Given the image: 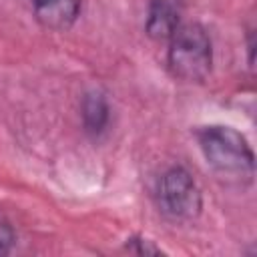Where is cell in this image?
I'll return each mask as SVG.
<instances>
[{"mask_svg": "<svg viewBox=\"0 0 257 257\" xmlns=\"http://www.w3.org/2000/svg\"><path fill=\"white\" fill-rule=\"evenodd\" d=\"M80 4L82 0H32V8L38 22L52 30L68 28L76 20Z\"/></svg>", "mask_w": 257, "mask_h": 257, "instance_id": "5", "label": "cell"}, {"mask_svg": "<svg viewBox=\"0 0 257 257\" xmlns=\"http://www.w3.org/2000/svg\"><path fill=\"white\" fill-rule=\"evenodd\" d=\"M183 0H151L147 32L155 40H169L181 26Z\"/></svg>", "mask_w": 257, "mask_h": 257, "instance_id": "4", "label": "cell"}, {"mask_svg": "<svg viewBox=\"0 0 257 257\" xmlns=\"http://www.w3.org/2000/svg\"><path fill=\"white\" fill-rule=\"evenodd\" d=\"M169 68L175 76L197 82L203 80L213 62L211 38L199 24H181L169 38Z\"/></svg>", "mask_w": 257, "mask_h": 257, "instance_id": "2", "label": "cell"}, {"mask_svg": "<svg viewBox=\"0 0 257 257\" xmlns=\"http://www.w3.org/2000/svg\"><path fill=\"white\" fill-rule=\"evenodd\" d=\"M82 120L90 135H100L108 124V102L100 92H88L82 100Z\"/></svg>", "mask_w": 257, "mask_h": 257, "instance_id": "6", "label": "cell"}, {"mask_svg": "<svg viewBox=\"0 0 257 257\" xmlns=\"http://www.w3.org/2000/svg\"><path fill=\"white\" fill-rule=\"evenodd\" d=\"M14 241H16L14 229H12L10 221L0 213V255L10 253V249L14 247Z\"/></svg>", "mask_w": 257, "mask_h": 257, "instance_id": "7", "label": "cell"}, {"mask_svg": "<svg viewBox=\"0 0 257 257\" xmlns=\"http://www.w3.org/2000/svg\"><path fill=\"white\" fill-rule=\"evenodd\" d=\"M126 249H131V251H135V253H139V255H159L161 253V249L159 247H155L151 241H147V239H131L128 243H126Z\"/></svg>", "mask_w": 257, "mask_h": 257, "instance_id": "8", "label": "cell"}, {"mask_svg": "<svg viewBox=\"0 0 257 257\" xmlns=\"http://www.w3.org/2000/svg\"><path fill=\"white\" fill-rule=\"evenodd\" d=\"M159 201L163 211L179 221H189L201 213V193L183 167H173L161 177Z\"/></svg>", "mask_w": 257, "mask_h": 257, "instance_id": "3", "label": "cell"}, {"mask_svg": "<svg viewBox=\"0 0 257 257\" xmlns=\"http://www.w3.org/2000/svg\"><path fill=\"white\" fill-rule=\"evenodd\" d=\"M199 147L207 163L221 175L249 179L255 169V157L247 139L223 124H211L197 131Z\"/></svg>", "mask_w": 257, "mask_h": 257, "instance_id": "1", "label": "cell"}]
</instances>
